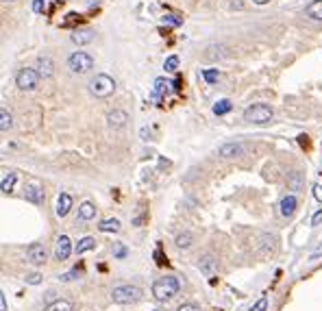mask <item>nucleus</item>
<instances>
[{"instance_id":"obj_22","label":"nucleus","mask_w":322,"mask_h":311,"mask_svg":"<svg viewBox=\"0 0 322 311\" xmlns=\"http://www.w3.org/2000/svg\"><path fill=\"white\" fill-rule=\"evenodd\" d=\"M11 127H13V118H11V113L7 111V107H0V129L2 131H9Z\"/></svg>"},{"instance_id":"obj_9","label":"nucleus","mask_w":322,"mask_h":311,"mask_svg":"<svg viewBox=\"0 0 322 311\" xmlns=\"http://www.w3.org/2000/svg\"><path fill=\"white\" fill-rule=\"evenodd\" d=\"M72 255V242H70L68 235H61L57 239V248H55V257L59 261H65L68 257Z\"/></svg>"},{"instance_id":"obj_6","label":"nucleus","mask_w":322,"mask_h":311,"mask_svg":"<svg viewBox=\"0 0 322 311\" xmlns=\"http://www.w3.org/2000/svg\"><path fill=\"white\" fill-rule=\"evenodd\" d=\"M39 72L37 70H31V68H22L20 72L15 74V85L20 89H24V92H33L35 87H37L39 83Z\"/></svg>"},{"instance_id":"obj_14","label":"nucleus","mask_w":322,"mask_h":311,"mask_svg":"<svg viewBox=\"0 0 322 311\" xmlns=\"http://www.w3.org/2000/svg\"><path fill=\"white\" fill-rule=\"evenodd\" d=\"M296 207H298L296 196H285V198L281 200V215H285V218H290V215H294Z\"/></svg>"},{"instance_id":"obj_33","label":"nucleus","mask_w":322,"mask_h":311,"mask_svg":"<svg viewBox=\"0 0 322 311\" xmlns=\"http://www.w3.org/2000/svg\"><path fill=\"white\" fill-rule=\"evenodd\" d=\"M301 187V174H298V172H294V174H292V189H298Z\"/></svg>"},{"instance_id":"obj_35","label":"nucleus","mask_w":322,"mask_h":311,"mask_svg":"<svg viewBox=\"0 0 322 311\" xmlns=\"http://www.w3.org/2000/svg\"><path fill=\"white\" fill-rule=\"evenodd\" d=\"M176 311H200V307H196V305H192V303H185V305H181Z\"/></svg>"},{"instance_id":"obj_29","label":"nucleus","mask_w":322,"mask_h":311,"mask_svg":"<svg viewBox=\"0 0 322 311\" xmlns=\"http://www.w3.org/2000/svg\"><path fill=\"white\" fill-rule=\"evenodd\" d=\"M26 283H28V285H39V283H41V274H37V272L26 274Z\"/></svg>"},{"instance_id":"obj_1","label":"nucleus","mask_w":322,"mask_h":311,"mask_svg":"<svg viewBox=\"0 0 322 311\" xmlns=\"http://www.w3.org/2000/svg\"><path fill=\"white\" fill-rule=\"evenodd\" d=\"M178 290H181V281H178L176 277H161L153 283V296L157 298L159 303H168L172 301Z\"/></svg>"},{"instance_id":"obj_25","label":"nucleus","mask_w":322,"mask_h":311,"mask_svg":"<svg viewBox=\"0 0 322 311\" xmlns=\"http://www.w3.org/2000/svg\"><path fill=\"white\" fill-rule=\"evenodd\" d=\"M44 311H72V305H70L68 301H55V303H50Z\"/></svg>"},{"instance_id":"obj_21","label":"nucleus","mask_w":322,"mask_h":311,"mask_svg":"<svg viewBox=\"0 0 322 311\" xmlns=\"http://www.w3.org/2000/svg\"><path fill=\"white\" fill-rule=\"evenodd\" d=\"M94 39V33L92 31H76L74 35H72V41L76 46H85V44H89V41Z\"/></svg>"},{"instance_id":"obj_7","label":"nucleus","mask_w":322,"mask_h":311,"mask_svg":"<svg viewBox=\"0 0 322 311\" xmlns=\"http://www.w3.org/2000/svg\"><path fill=\"white\" fill-rule=\"evenodd\" d=\"M24 198L33 205H41L44 202V185L37 181H28L24 185Z\"/></svg>"},{"instance_id":"obj_36","label":"nucleus","mask_w":322,"mask_h":311,"mask_svg":"<svg viewBox=\"0 0 322 311\" xmlns=\"http://www.w3.org/2000/svg\"><path fill=\"white\" fill-rule=\"evenodd\" d=\"M113 255H116L118 259H124V257H127V248H124V246H116V250H113Z\"/></svg>"},{"instance_id":"obj_34","label":"nucleus","mask_w":322,"mask_h":311,"mask_svg":"<svg viewBox=\"0 0 322 311\" xmlns=\"http://www.w3.org/2000/svg\"><path fill=\"white\" fill-rule=\"evenodd\" d=\"M76 277H79V272H65V274H61L59 279H61L63 283H68V281H74Z\"/></svg>"},{"instance_id":"obj_24","label":"nucleus","mask_w":322,"mask_h":311,"mask_svg":"<svg viewBox=\"0 0 322 311\" xmlns=\"http://www.w3.org/2000/svg\"><path fill=\"white\" fill-rule=\"evenodd\" d=\"M163 94H168V83H165L163 79H157L155 81V92H153V100H161V96Z\"/></svg>"},{"instance_id":"obj_39","label":"nucleus","mask_w":322,"mask_h":311,"mask_svg":"<svg viewBox=\"0 0 322 311\" xmlns=\"http://www.w3.org/2000/svg\"><path fill=\"white\" fill-rule=\"evenodd\" d=\"M314 196H316V200L322 202V185H316L314 187Z\"/></svg>"},{"instance_id":"obj_12","label":"nucleus","mask_w":322,"mask_h":311,"mask_svg":"<svg viewBox=\"0 0 322 311\" xmlns=\"http://www.w3.org/2000/svg\"><path fill=\"white\" fill-rule=\"evenodd\" d=\"M35 70L39 72V76L48 79V76L55 74V63H52L50 57H39V59H37V65H35Z\"/></svg>"},{"instance_id":"obj_26","label":"nucleus","mask_w":322,"mask_h":311,"mask_svg":"<svg viewBox=\"0 0 322 311\" xmlns=\"http://www.w3.org/2000/svg\"><path fill=\"white\" fill-rule=\"evenodd\" d=\"M229 111H231L229 100H218L216 107H213V113H216V116H224V113H229Z\"/></svg>"},{"instance_id":"obj_30","label":"nucleus","mask_w":322,"mask_h":311,"mask_svg":"<svg viewBox=\"0 0 322 311\" xmlns=\"http://www.w3.org/2000/svg\"><path fill=\"white\" fill-rule=\"evenodd\" d=\"M266 307H268V298H266V296H261L259 301H257V305L253 307V311H266Z\"/></svg>"},{"instance_id":"obj_37","label":"nucleus","mask_w":322,"mask_h":311,"mask_svg":"<svg viewBox=\"0 0 322 311\" xmlns=\"http://www.w3.org/2000/svg\"><path fill=\"white\" fill-rule=\"evenodd\" d=\"M322 224V209L320 211H316V215L312 218V226H320Z\"/></svg>"},{"instance_id":"obj_28","label":"nucleus","mask_w":322,"mask_h":311,"mask_svg":"<svg viewBox=\"0 0 322 311\" xmlns=\"http://www.w3.org/2000/svg\"><path fill=\"white\" fill-rule=\"evenodd\" d=\"M163 68L168 70V72H174V70L178 68V57H176V55L168 57V59H165V65H163Z\"/></svg>"},{"instance_id":"obj_20","label":"nucleus","mask_w":322,"mask_h":311,"mask_svg":"<svg viewBox=\"0 0 322 311\" xmlns=\"http://www.w3.org/2000/svg\"><path fill=\"white\" fill-rule=\"evenodd\" d=\"M96 248V239L94 237H83L79 244H76V253L83 255V253H89V250Z\"/></svg>"},{"instance_id":"obj_42","label":"nucleus","mask_w":322,"mask_h":311,"mask_svg":"<svg viewBox=\"0 0 322 311\" xmlns=\"http://www.w3.org/2000/svg\"><path fill=\"white\" fill-rule=\"evenodd\" d=\"M4 2H9V0H4Z\"/></svg>"},{"instance_id":"obj_31","label":"nucleus","mask_w":322,"mask_h":311,"mask_svg":"<svg viewBox=\"0 0 322 311\" xmlns=\"http://www.w3.org/2000/svg\"><path fill=\"white\" fill-rule=\"evenodd\" d=\"M44 9H46L44 0H33V11H35V13H44Z\"/></svg>"},{"instance_id":"obj_18","label":"nucleus","mask_w":322,"mask_h":311,"mask_svg":"<svg viewBox=\"0 0 322 311\" xmlns=\"http://www.w3.org/2000/svg\"><path fill=\"white\" fill-rule=\"evenodd\" d=\"M198 268H200L202 274H211L213 270H216V259H213L211 255H205V257H202V259L198 261Z\"/></svg>"},{"instance_id":"obj_40","label":"nucleus","mask_w":322,"mask_h":311,"mask_svg":"<svg viewBox=\"0 0 322 311\" xmlns=\"http://www.w3.org/2000/svg\"><path fill=\"white\" fill-rule=\"evenodd\" d=\"M0 309L7 311V298H4V294H0Z\"/></svg>"},{"instance_id":"obj_17","label":"nucleus","mask_w":322,"mask_h":311,"mask_svg":"<svg viewBox=\"0 0 322 311\" xmlns=\"http://www.w3.org/2000/svg\"><path fill=\"white\" fill-rule=\"evenodd\" d=\"M94 215H96V207H94L92 202H83L79 207V220H83V222H89Z\"/></svg>"},{"instance_id":"obj_32","label":"nucleus","mask_w":322,"mask_h":311,"mask_svg":"<svg viewBox=\"0 0 322 311\" xmlns=\"http://www.w3.org/2000/svg\"><path fill=\"white\" fill-rule=\"evenodd\" d=\"M163 22H165V24H172V26H178V24H181V17H176V15H165Z\"/></svg>"},{"instance_id":"obj_2","label":"nucleus","mask_w":322,"mask_h":311,"mask_svg":"<svg viewBox=\"0 0 322 311\" xmlns=\"http://www.w3.org/2000/svg\"><path fill=\"white\" fill-rule=\"evenodd\" d=\"M142 296H144V292H142L137 285H118V287H113V292H111L113 303H118V305L140 303Z\"/></svg>"},{"instance_id":"obj_16","label":"nucleus","mask_w":322,"mask_h":311,"mask_svg":"<svg viewBox=\"0 0 322 311\" xmlns=\"http://www.w3.org/2000/svg\"><path fill=\"white\" fill-rule=\"evenodd\" d=\"M305 13L312 17V20H322V0H314L305 7Z\"/></svg>"},{"instance_id":"obj_5","label":"nucleus","mask_w":322,"mask_h":311,"mask_svg":"<svg viewBox=\"0 0 322 311\" xmlns=\"http://www.w3.org/2000/svg\"><path fill=\"white\" fill-rule=\"evenodd\" d=\"M68 68L74 72V74H87L89 70L94 68V59L87 55V52H74V55H70L68 59Z\"/></svg>"},{"instance_id":"obj_38","label":"nucleus","mask_w":322,"mask_h":311,"mask_svg":"<svg viewBox=\"0 0 322 311\" xmlns=\"http://www.w3.org/2000/svg\"><path fill=\"white\" fill-rule=\"evenodd\" d=\"M318 257H322V242H320V246L316 248L312 255H309V261H316V259H318Z\"/></svg>"},{"instance_id":"obj_19","label":"nucleus","mask_w":322,"mask_h":311,"mask_svg":"<svg viewBox=\"0 0 322 311\" xmlns=\"http://www.w3.org/2000/svg\"><path fill=\"white\" fill-rule=\"evenodd\" d=\"M192 242H194V235L189 231H183V233H178L176 239H174V244L178 248H189L192 246Z\"/></svg>"},{"instance_id":"obj_10","label":"nucleus","mask_w":322,"mask_h":311,"mask_svg":"<svg viewBox=\"0 0 322 311\" xmlns=\"http://www.w3.org/2000/svg\"><path fill=\"white\" fill-rule=\"evenodd\" d=\"M218 153H220V157H224V159H235V157H242L244 155V146L237 142H229V144H222Z\"/></svg>"},{"instance_id":"obj_4","label":"nucleus","mask_w":322,"mask_h":311,"mask_svg":"<svg viewBox=\"0 0 322 311\" xmlns=\"http://www.w3.org/2000/svg\"><path fill=\"white\" fill-rule=\"evenodd\" d=\"M274 116L272 107L270 105H264V103H257V105H250L246 111H244V120L250 124H266L270 122Z\"/></svg>"},{"instance_id":"obj_3","label":"nucleus","mask_w":322,"mask_h":311,"mask_svg":"<svg viewBox=\"0 0 322 311\" xmlns=\"http://www.w3.org/2000/svg\"><path fill=\"white\" fill-rule=\"evenodd\" d=\"M89 94L96 96V98H107V96L113 94L116 89V81L111 79L109 74H96L92 81H89Z\"/></svg>"},{"instance_id":"obj_11","label":"nucleus","mask_w":322,"mask_h":311,"mask_svg":"<svg viewBox=\"0 0 322 311\" xmlns=\"http://www.w3.org/2000/svg\"><path fill=\"white\" fill-rule=\"evenodd\" d=\"M107 122H109V127H113V129H122L124 124L129 122V113L122 109H113L107 113Z\"/></svg>"},{"instance_id":"obj_15","label":"nucleus","mask_w":322,"mask_h":311,"mask_svg":"<svg viewBox=\"0 0 322 311\" xmlns=\"http://www.w3.org/2000/svg\"><path fill=\"white\" fill-rule=\"evenodd\" d=\"M15 181H17V174L15 172H4L2 174V181H0V187H2V194H11L15 187Z\"/></svg>"},{"instance_id":"obj_8","label":"nucleus","mask_w":322,"mask_h":311,"mask_svg":"<svg viewBox=\"0 0 322 311\" xmlns=\"http://www.w3.org/2000/svg\"><path fill=\"white\" fill-rule=\"evenodd\" d=\"M26 257L31 263L41 266V263H46V259H48V253H46V248L41 246V244H31V246L26 248Z\"/></svg>"},{"instance_id":"obj_13","label":"nucleus","mask_w":322,"mask_h":311,"mask_svg":"<svg viewBox=\"0 0 322 311\" xmlns=\"http://www.w3.org/2000/svg\"><path fill=\"white\" fill-rule=\"evenodd\" d=\"M70 209H72V196H70V194H59V198H57V215H59V218H65V215L70 213Z\"/></svg>"},{"instance_id":"obj_41","label":"nucleus","mask_w":322,"mask_h":311,"mask_svg":"<svg viewBox=\"0 0 322 311\" xmlns=\"http://www.w3.org/2000/svg\"><path fill=\"white\" fill-rule=\"evenodd\" d=\"M253 2H255V4H268L270 0H253Z\"/></svg>"},{"instance_id":"obj_23","label":"nucleus","mask_w":322,"mask_h":311,"mask_svg":"<svg viewBox=\"0 0 322 311\" xmlns=\"http://www.w3.org/2000/svg\"><path fill=\"white\" fill-rule=\"evenodd\" d=\"M100 231L103 233H118L120 231V220H116V218L103 220V222H100Z\"/></svg>"},{"instance_id":"obj_27","label":"nucleus","mask_w":322,"mask_h":311,"mask_svg":"<svg viewBox=\"0 0 322 311\" xmlns=\"http://www.w3.org/2000/svg\"><path fill=\"white\" fill-rule=\"evenodd\" d=\"M202 79L213 85V83L220 79V72H218V70H202Z\"/></svg>"}]
</instances>
